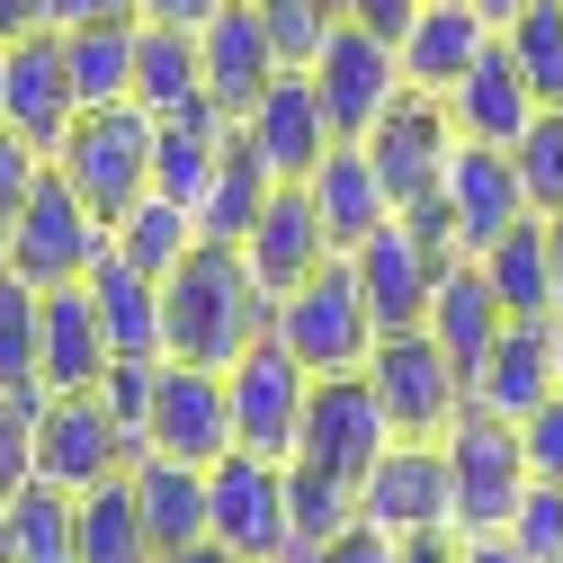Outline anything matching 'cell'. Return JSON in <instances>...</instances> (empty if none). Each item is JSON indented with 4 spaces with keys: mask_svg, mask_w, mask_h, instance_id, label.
I'll use <instances>...</instances> for the list:
<instances>
[{
    "mask_svg": "<svg viewBox=\"0 0 563 563\" xmlns=\"http://www.w3.org/2000/svg\"><path fill=\"white\" fill-rule=\"evenodd\" d=\"M45 402V394H36ZM36 402L27 394H0V510L36 483Z\"/></svg>",
    "mask_w": 563,
    "mask_h": 563,
    "instance_id": "obj_42",
    "label": "cell"
},
{
    "mask_svg": "<svg viewBox=\"0 0 563 563\" xmlns=\"http://www.w3.org/2000/svg\"><path fill=\"white\" fill-rule=\"evenodd\" d=\"M439 456H448V537H510L528 483H537L510 420L465 402V420L439 439Z\"/></svg>",
    "mask_w": 563,
    "mask_h": 563,
    "instance_id": "obj_3",
    "label": "cell"
},
{
    "mask_svg": "<svg viewBox=\"0 0 563 563\" xmlns=\"http://www.w3.org/2000/svg\"><path fill=\"white\" fill-rule=\"evenodd\" d=\"M36 27H54V0H0V45L36 36Z\"/></svg>",
    "mask_w": 563,
    "mask_h": 563,
    "instance_id": "obj_50",
    "label": "cell"
},
{
    "mask_svg": "<svg viewBox=\"0 0 563 563\" xmlns=\"http://www.w3.org/2000/svg\"><path fill=\"white\" fill-rule=\"evenodd\" d=\"M108 242H117L134 268H144V277H170V268L197 251V224H188V206H179V197H162V188H153L144 206H125V216L108 224Z\"/></svg>",
    "mask_w": 563,
    "mask_h": 563,
    "instance_id": "obj_34",
    "label": "cell"
},
{
    "mask_svg": "<svg viewBox=\"0 0 563 563\" xmlns=\"http://www.w3.org/2000/svg\"><path fill=\"white\" fill-rule=\"evenodd\" d=\"M287 501H296V545L305 554H322L331 537L358 528V483H340V474H322L305 456H287Z\"/></svg>",
    "mask_w": 563,
    "mask_h": 563,
    "instance_id": "obj_36",
    "label": "cell"
},
{
    "mask_svg": "<svg viewBox=\"0 0 563 563\" xmlns=\"http://www.w3.org/2000/svg\"><path fill=\"white\" fill-rule=\"evenodd\" d=\"M108 367L117 358H108L90 287H45V305H36V385L45 394H99Z\"/></svg>",
    "mask_w": 563,
    "mask_h": 563,
    "instance_id": "obj_21",
    "label": "cell"
},
{
    "mask_svg": "<svg viewBox=\"0 0 563 563\" xmlns=\"http://www.w3.org/2000/svg\"><path fill=\"white\" fill-rule=\"evenodd\" d=\"M268 313H277V296L251 277V260L233 242H197L162 277V358L233 367L251 340H268Z\"/></svg>",
    "mask_w": 563,
    "mask_h": 563,
    "instance_id": "obj_1",
    "label": "cell"
},
{
    "mask_svg": "<svg viewBox=\"0 0 563 563\" xmlns=\"http://www.w3.org/2000/svg\"><path fill=\"white\" fill-rule=\"evenodd\" d=\"M268 188H277V170L242 144V125H233V144H224V162H216V179L197 188V206H188V224H197V242H251V224H260V206H268Z\"/></svg>",
    "mask_w": 563,
    "mask_h": 563,
    "instance_id": "obj_29",
    "label": "cell"
},
{
    "mask_svg": "<svg viewBox=\"0 0 563 563\" xmlns=\"http://www.w3.org/2000/svg\"><path fill=\"white\" fill-rule=\"evenodd\" d=\"M448 153H456V117H448V99L402 90V99L385 108V125L367 134V162H376V179H385V197H394V216H420V206L439 197Z\"/></svg>",
    "mask_w": 563,
    "mask_h": 563,
    "instance_id": "obj_15",
    "label": "cell"
},
{
    "mask_svg": "<svg viewBox=\"0 0 563 563\" xmlns=\"http://www.w3.org/2000/svg\"><path fill=\"white\" fill-rule=\"evenodd\" d=\"M0 277H10V260H0Z\"/></svg>",
    "mask_w": 563,
    "mask_h": 563,
    "instance_id": "obj_57",
    "label": "cell"
},
{
    "mask_svg": "<svg viewBox=\"0 0 563 563\" xmlns=\"http://www.w3.org/2000/svg\"><path fill=\"white\" fill-rule=\"evenodd\" d=\"M36 179H45V153L27 144V134H10V125H0V242H10L19 206L36 197Z\"/></svg>",
    "mask_w": 563,
    "mask_h": 563,
    "instance_id": "obj_44",
    "label": "cell"
},
{
    "mask_svg": "<svg viewBox=\"0 0 563 563\" xmlns=\"http://www.w3.org/2000/svg\"><path fill=\"white\" fill-rule=\"evenodd\" d=\"M385 448H394V420H385L367 367H358V376H313V402H305L296 456L322 465V474H340V483H367V465H376Z\"/></svg>",
    "mask_w": 563,
    "mask_h": 563,
    "instance_id": "obj_13",
    "label": "cell"
},
{
    "mask_svg": "<svg viewBox=\"0 0 563 563\" xmlns=\"http://www.w3.org/2000/svg\"><path fill=\"white\" fill-rule=\"evenodd\" d=\"M305 197H313V216H322L331 251H358L367 233H385V224H394V197H385V179H376L367 144H331V153L313 162Z\"/></svg>",
    "mask_w": 563,
    "mask_h": 563,
    "instance_id": "obj_25",
    "label": "cell"
},
{
    "mask_svg": "<svg viewBox=\"0 0 563 563\" xmlns=\"http://www.w3.org/2000/svg\"><path fill=\"white\" fill-rule=\"evenodd\" d=\"M0 563H19V554H10V537H0Z\"/></svg>",
    "mask_w": 563,
    "mask_h": 563,
    "instance_id": "obj_56",
    "label": "cell"
},
{
    "mask_svg": "<svg viewBox=\"0 0 563 563\" xmlns=\"http://www.w3.org/2000/svg\"><path fill=\"white\" fill-rule=\"evenodd\" d=\"M224 394H233V448L242 456H296L305 402H313V367H296L277 340H251L224 367Z\"/></svg>",
    "mask_w": 563,
    "mask_h": 563,
    "instance_id": "obj_11",
    "label": "cell"
},
{
    "mask_svg": "<svg viewBox=\"0 0 563 563\" xmlns=\"http://www.w3.org/2000/svg\"><path fill=\"white\" fill-rule=\"evenodd\" d=\"M0 125L27 134L45 162L63 153V134L81 125V90H73V63H63V36L54 27L0 45Z\"/></svg>",
    "mask_w": 563,
    "mask_h": 563,
    "instance_id": "obj_12",
    "label": "cell"
},
{
    "mask_svg": "<svg viewBox=\"0 0 563 563\" xmlns=\"http://www.w3.org/2000/svg\"><path fill=\"white\" fill-rule=\"evenodd\" d=\"M63 63H73L81 108H125L134 99V27H73L63 36Z\"/></svg>",
    "mask_w": 563,
    "mask_h": 563,
    "instance_id": "obj_35",
    "label": "cell"
},
{
    "mask_svg": "<svg viewBox=\"0 0 563 563\" xmlns=\"http://www.w3.org/2000/svg\"><path fill=\"white\" fill-rule=\"evenodd\" d=\"M510 162H519V188L537 216H563V108H537V125L510 144Z\"/></svg>",
    "mask_w": 563,
    "mask_h": 563,
    "instance_id": "obj_39",
    "label": "cell"
},
{
    "mask_svg": "<svg viewBox=\"0 0 563 563\" xmlns=\"http://www.w3.org/2000/svg\"><path fill=\"white\" fill-rule=\"evenodd\" d=\"M448 117H456L465 144H501V153L537 125V90H528V73L510 63V45H501V36H492V45L465 63V81L448 90Z\"/></svg>",
    "mask_w": 563,
    "mask_h": 563,
    "instance_id": "obj_23",
    "label": "cell"
},
{
    "mask_svg": "<svg viewBox=\"0 0 563 563\" xmlns=\"http://www.w3.org/2000/svg\"><path fill=\"white\" fill-rule=\"evenodd\" d=\"M153 376H162V358H117L99 376V402H108V420L125 430L134 456H144V430H153Z\"/></svg>",
    "mask_w": 563,
    "mask_h": 563,
    "instance_id": "obj_41",
    "label": "cell"
},
{
    "mask_svg": "<svg viewBox=\"0 0 563 563\" xmlns=\"http://www.w3.org/2000/svg\"><path fill=\"white\" fill-rule=\"evenodd\" d=\"M349 19H358V27H376V36H411V19H420V0H349Z\"/></svg>",
    "mask_w": 563,
    "mask_h": 563,
    "instance_id": "obj_48",
    "label": "cell"
},
{
    "mask_svg": "<svg viewBox=\"0 0 563 563\" xmlns=\"http://www.w3.org/2000/svg\"><path fill=\"white\" fill-rule=\"evenodd\" d=\"M305 563H402V545L394 537H376V528H349V537H331L322 554H305Z\"/></svg>",
    "mask_w": 563,
    "mask_h": 563,
    "instance_id": "obj_47",
    "label": "cell"
},
{
    "mask_svg": "<svg viewBox=\"0 0 563 563\" xmlns=\"http://www.w3.org/2000/svg\"><path fill=\"white\" fill-rule=\"evenodd\" d=\"M242 260H251V277H260L268 296L305 287L322 260H340L331 233H322V216H313V197H305V179H277V188H268L260 224H251V242H242Z\"/></svg>",
    "mask_w": 563,
    "mask_h": 563,
    "instance_id": "obj_20",
    "label": "cell"
},
{
    "mask_svg": "<svg viewBox=\"0 0 563 563\" xmlns=\"http://www.w3.org/2000/svg\"><path fill=\"white\" fill-rule=\"evenodd\" d=\"M170 563H242V554H233V545H216V537H197V545H179Z\"/></svg>",
    "mask_w": 563,
    "mask_h": 563,
    "instance_id": "obj_52",
    "label": "cell"
},
{
    "mask_svg": "<svg viewBox=\"0 0 563 563\" xmlns=\"http://www.w3.org/2000/svg\"><path fill=\"white\" fill-rule=\"evenodd\" d=\"M420 216L448 233V251H456V260H483L510 224H528L537 206H528L519 162H510L501 144H465V134H456V153H448V170H439V197L420 206Z\"/></svg>",
    "mask_w": 563,
    "mask_h": 563,
    "instance_id": "obj_6",
    "label": "cell"
},
{
    "mask_svg": "<svg viewBox=\"0 0 563 563\" xmlns=\"http://www.w3.org/2000/svg\"><path fill=\"white\" fill-rule=\"evenodd\" d=\"M54 170L81 188V206L99 224H117L125 206H144L153 197V117L144 108H81V125L63 134V153H54Z\"/></svg>",
    "mask_w": 563,
    "mask_h": 563,
    "instance_id": "obj_4",
    "label": "cell"
},
{
    "mask_svg": "<svg viewBox=\"0 0 563 563\" xmlns=\"http://www.w3.org/2000/svg\"><path fill=\"white\" fill-rule=\"evenodd\" d=\"M54 27H144V0H54Z\"/></svg>",
    "mask_w": 563,
    "mask_h": 563,
    "instance_id": "obj_46",
    "label": "cell"
},
{
    "mask_svg": "<svg viewBox=\"0 0 563 563\" xmlns=\"http://www.w3.org/2000/svg\"><path fill=\"white\" fill-rule=\"evenodd\" d=\"M510 545L528 563H563V483H528V501L510 519Z\"/></svg>",
    "mask_w": 563,
    "mask_h": 563,
    "instance_id": "obj_43",
    "label": "cell"
},
{
    "mask_svg": "<svg viewBox=\"0 0 563 563\" xmlns=\"http://www.w3.org/2000/svg\"><path fill=\"white\" fill-rule=\"evenodd\" d=\"M251 10H260V27H268V45H277V63H287V73H305V63L322 54V36L340 27L331 0H251Z\"/></svg>",
    "mask_w": 563,
    "mask_h": 563,
    "instance_id": "obj_40",
    "label": "cell"
},
{
    "mask_svg": "<svg viewBox=\"0 0 563 563\" xmlns=\"http://www.w3.org/2000/svg\"><path fill=\"white\" fill-rule=\"evenodd\" d=\"M242 144H251L277 179H313V162L340 144L331 117H322V99H313V73H277V81L251 99V117H242Z\"/></svg>",
    "mask_w": 563,
    "mask_h": 563,
    "instance_id": "obj_19",
    "label": "cell"
},
{
    "mask_svg": "<svg viewBox=\"0 0 563 563\" xmlns=\"http://www.w3.org/2000/svg\"><path fill=\"white\" fill-rule=\"evenodd\" d=\"M216 10H224V0H144V27H188L197 36Z\"/></svg>",
    "mask_w": 563,
    "mask_h": 563,
    "instance_id": "obj_49",
    "label": "cell"
},
{
    "mask_svg": "<svg viewBox=\"0 0 563 563\" xmlns=\"http://www.w3.org/2000/svg\"><path fill=\"white\" fill-rule=\"evenodd\" d=\"M474 10H483V19H492V27H510V19H519V10H528V0H474Z\"/></svg>",
    "mask_w": 563,
    "mask_h": 563,
    "instance_id": "obj_53",
    "label": "cell"
},
{
    "mask_svg": "<svg viewBox=\"0 0 563 563\" xmlns=\"http://www.w3.org/2000/svg\"><path fill=\"white\" fill-rule=\"evenodd\" d=\"M144 448H162V456H179V465H216V456H233V394H224V367L162 358Z\"/></svg>",
    "mask_w": 563,
    "mask_h": 563,
    "instance_id": "obj_16",
    "label": "cell"
},
{
    "mask_svg": "<svg viewBox=\"0 0 563 563\" xmlns=\"http://www.w3.org/2000/svg\"><path fill=\"white\" fill-rule=\"evenodd\" d=\"M420 331H430L448 358L465 367V385L483 376V358H492V349H501V331H510V305L492 296L483 260H448V268H439V296H430V313H420Z\"/></svg>",
    "mask_w": 563,
    "mask_h": 563,
    "instance_id": "obj_22",
    "label": "cell"
},
{
    "mask_svg": "<svg viewBox=\"0 0 563 563\" xmlns=\"http://www.w3.org/2000/svg\"><path fill=\"white\" fill-rule=\"evenodd\" d=\"M90 305H99V331H108V358H162V277H144L117 242L108 260L81 277Z\"/></svg>",
    "mask_w": 563,
    "mask_h": 563,
    "instance_id": "obj_27",
    "label": "cell"
},
{
    "mask_svg": "<svg viewBox=\"0 0 563 563\" xmlns=\"http://www.w3.org/2000/svg\"><path fill=\"white\" fill-rule=\"evenodd\" d=\"M268 340L287 349L296 367H313V376H358V367L376 358V340H385V331H376V305H367V287H358V268H349V251L322 260L305 287L277 296Z\"/></svg>",
    "mask_w": 563,
    "mask_h": 563,
    "instance_id": "obj_2",
    "label": "cell"
},
{
    "mask_svg": "<svg viewBox=\"0 0 563 563\" xmlns=\"http://www.w3.org/2000/svg\"><path fill=\"white\" fill-rule=\"evenodd\" d=\"M36 287H27V277H0V394H45L36 385Z\"/></svg>",
    "mask_w": 563,
    "mask_h": 563,
    "instance_id": "obj_38",
    "label": "cell"
},
{
    "mask_svg": "<svg viewBox=\"0 0 563 563\" xmlns=\"http://www.w3.org/2000/svg\"><path fill=\"white\" fill-rule=\"evenodd\" d=\"M206 510H216V545L242 563H296V501H287V456H216L206 465Z\"/></svg>",
    "mask_w": 563,
    "mask_h": 563,
    "instance_id": "obj_9",
    "label": "cell"
},
{
    "mask_svg": "<svg viewBox=\"0 0 563 563\" xmlns=\"http://www.w3.org/2000/svg\"><path fill=\"white\" fill-rule=\"evenodd\" d=\"M117 465H134V448H125V430L108 420L99 394H45V402H36V474H45V483L90 492V483H108Z\"/></svg>",
    "mask_w": 563,
    "mask_h": 563,
    "instance_id": "obj_17",
    "label": "cell"
},
{
    "mask_svg": "<svg viewBox=\"0 0 563 563\" xmlns=\"http://www.w3.org/2000/svg\"><path fill=\"white\" fill-rule=\"evenodd\" d=\"M296 563H305V554H296Z\"/></svg>",
    "mask_w": 563,
    "mask_h": 563,
    "instance_id": "obj_58",
    "label": "cell"
},
{
    "mask_svg": "<svg viewBox=\"0 0 563 563\" xmlns=\"http://www.w3.org/2000/svg\"><path fill=\"white\" fill-rule=\"evenodd\" d=\"M197 63H206V108H224L233 125L251 117V99H260V90H268L277 73H287L251 0H224V10L197 27Z\"/></svg>",
    "mask_w": 563,
    "mask_h": 563,
    "instance_id": "obj_18",
    "label": "cell"
},
{
    "mask_svg": "<svg viewBox=\"0 0 563 563\" xmlns=\"http://www.w3.org/2000/svg\"><path fill=\"white\" fill-rule=\"evenodd\" d=\"M501 36L474 0H420V19H411V36H402V81L420 90V99H448L456 81H465V63Z\"/></svg>",
    "mask_w": 563,
    "mask_h": 563,
    "instance_id": "obj_24",
    "label": "cell"
},
{
    "mask_svg": "<svg viewBox=\"0 0 563 563\" xmlns=\"http://www.w3.org/2000/svg\"><path fill=\"white\" fill-rule=\"evenodd\" d=\"M519 448H528V474H537V483H563V394H545V402L519 420Z\"/></svg>",
    "mask_w": 563,
    "mask_h": 563,
    "instance_id": "obj_45",
    "label": "cell"
},
{
    "mask_svg": "<svg viewBox=\"0 0 563 563\" xmlns=\"http://www.w3.org/2000/svg\"><path fill=\"white\" fill-rule=\"evenodd\" d=\"M0 537H10L19 563H81V492H63V483H27L10 510H0Z\"/></svg>",
    "mask_w": 563,
    "mask_h": 563,
    "instance_id": "obj_32",
    "label": "cell"
},
{
    "mask_svg": "<svg viewBox=\"0 0 563 563\" xmlns=\"http://www.w3.org/2000/svg\"><path fill=\"white\" fill-rule=\"evenodd\" d=\"M448 233L430 216H394L385 233H367L358 251H349V268H358V287L376 305V331H420V313H430L439 296V268H448Z\"/></svg>",
    "mask_w": 563,
    "mask_h": 563,
    "instance_id": "obj_10",
    "label": "cell"
},
{
    "mask_svg": "<svg viewBox=\"0 0 563 563\" xmlns=\"http://www.w3.org/2000/svg\"><path fill=\"white\" fill-rule=\"evenodd\" d=\"M545 242H554V287H563V216H545Z\"/></svg>",
    "mask_w": 563,
    "mask_h": 563,
    "instance_id": "obj_54",
    "label": "cell"
},
{
    "mask_svg": "<svg viewBox=\"0 0 563 563\" xmlns=\"http://www.w3.org/2000/svg\"><path fill=\"white\" fill-rule=\"evenodd\" d=\"M554 376H563V313H554Z\"/></svg>",
    "mask_w": 563,
    "mask_h": 563,
    "instance_id": "obj_55",
    "label": "cell"
},
{
    "mask_svg": "<svg viewBox=\"0 0 563 563\" xmlns=\"http://www.w3.org/2000/svg\"><path fill=\"white\" fill-rule=\"evenodd\" d=\"M0 260H10V277H27L36 296H45V287H81V277L108 260V224L81 206V188L45 162V179H36V197L19 206V224H10V242H0Z\"/></svg>",
    "mask_w": 563,
    "mask_h": 563,
    "instance_id": "obj_5",
    "label": "cell"
},
{
    "mask_svg": "<svg viewBox=\"0 0 563 563\" xmlns=\"http://www.w3.org/2000/svg\"><path fill=\"white\" fill-rule=\"evenodd\" d=\"M134 108L144 117L206 108V63H197L188 27H134Z\"/></svg>",
    "mask_w": 563,
    "mask_h": 563,
    "instance_id": "obj_31",
    "label": "cell"
},
{
    "mask_svg": "<svg viewBox=\"0 0 563 563\" xmlns=\"http://www.w3.org/2000/svg\"><path fill=\"white\" fill-rule=\"evenodd\" d=\"M367 385H376V402L394 420V439H448L465 420V402H474L465 367L448 358L430 331H385L376 358H367Z\"/></svg>",
    "mask_w": 563,
    "mask_h": 563,
    "instance_id": "obj_8",
    "label": "cell"
},
{
    "mask_svg": "<svg viewBox=\"0 0 563 563\" xmlns=\"http://www.w3.org/2000/svg\"><path fill=\"white\" fill-rule=\"evenodd\" d=\"M483 277H492V296L510 305V322H554V313H563L545 216H528V224H510L501 242H492V251H483Z\"/></svg>",
    "mask_w": 563,
    "mask_h": 563,
    "instance_id": "obj_30",
    "label": "cell"
},
{
    "mask_svg": "<svg viewBox=\"0 0 563 563\" xmlns=\"http://www.w3.org/2000/svg\"><path fill=\"white\" fill-rule=\"evenodd\" d=\"M358 528H376V537H394V545L448 528V456H439V439H394V448L367 465V483H358Z\"/></svg>",
    "mask_w": 563,
    "mask_h": 563,
    "instance_id": "obj_14",
    "label": "cell"
},
{
    "mask_svg": "<svg viewBox=\"0 0 563 563\" xmlns=\"http://www.w3.org/2000/svg\"><path fill=\"white\" fill-rule=\"evenodd\" d=\"M125 474H134V501H144V528H153L162 563H170L179 545H197V537H216V510H206V465H179V456L144 448Z\"/></svg>",
    "mask_w": 563,
    "mask_h": 563,
    "instance_id": "obj_28",
    "label": "cell"
},
{
    "mask_svg": "<svg viewBox=\"0 0 563 563\" xmlns=\"http://www.w3.org/2000/svg\"><path fill=\"white\" fill-rule=\"evenodd\" d=\"M501 45H510V63L528 73L537 108H563V0H528V10L501 27Z\"/></svg>",
    "mask_w": 563,
    "mask_h": 563,
    "instance_id": "obj_37",
    "label": "cell"
},
{
    "mask_svg": "<svg viewBox=\"0 0 563 563\" xmlns=\"http://www.w3.org/2000/svg\"><path fill=\"white\" fill-rule=\"evenodd\" d=\"M81 563H162V545H153V528H144V501H134V474H125V465L81 492Z\"/></svg>",
    "mask_w": 563,
    "mask_h": 563,
    "instance_id": "obj_33",
    "label": "cell"
},
{
    "mask_svg": "<svg viewBox=\"0 0 563 563\" xmlns=\"http://www.w3.org/2000/svg\"><path fill=\"white\" fill-rule=\"evenodd\" d=\"M545 394H563V376H554V322H510L501 349H492L483 376H474V411H492V420L519 430Z\"/></svg>",
    "mask_w": 563,
    "mask_h": 563,
    "instance_id": "obj_26",
    "label": "cell"
},
{
    "mask_svg": "<svg viewBox=\"0 0 563 563\" xmlns=\"http://www.w3.org/2000/svg\"><path fill=\"white\" fill-rule=\"evenodd\" d=\"M305 73H313V99H322V117H331L340 144H367V134L385 125V108L411 90L402 81V45L376 36V27H358V19H340Z\"/></svg>",
    "mask_w": 563,
    "mask_h": 563,
    "instance_id": "obj_7",
    "label": "cell"
},
{
    "mask_svg": "<svg viewBox=\"0 0 563 563\" xmlns=\"http://www.w3.org/2000/svg\"><path fill=\"white\" fill-rule=\"evenodd\" d=\"M456 563H528L510 537H456Z\"/></svg>",
    "mask_w": 563,
    "mask_h": 563,
    "instance_id": "obj_51",
    "label": "cell"
}]
</instances>
